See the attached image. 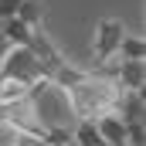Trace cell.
I'll use <instances>...</instances> for the list:
<instances>
[{"label": "cell", "instance_id": "obj_10", "mask_svg": "<svg viewBox=\"0 0 146 146\" xmlns=\"http://www.w3.org/2000/svg\"><path fill=\"white\" fill-rule=\"evenodd\" d=\"M17 21L27 24L31 31H37V27L44 24V3H41V0H21V7H17Z\"/></svg>", "mask_w": 146, "mask_h": 146}, {"label": "cell", "instance_id": "obj_1", "mask_svg": "<svg viewBox=\"0 0 146 146\" xmlns=\"http://www.w3.org/2000/svg\"><path fill=\"white\" fill-rule=\"evenodd\" d=\"M27 99H31V106H34V115L37 122H41V129H75V109L72 102H68V92L65 88H58L51 78H41L34 82L31 88H27Z\"/></svg>", "mask_w": 146, "mask_h": 146}, {"label": "cell", "instance_id": "obj_13", "mask_svg": "<svg viewBox=\"0 0 146 146\" xmlns=\"http://www.w3.org/2000/svg\"><path fill=\"white\" fill-rule=\"evenodd\" d=\"M126 146H146L143 122H129V126H126Z\"/></svg>", "mask_w": 146, "mask_h": 146}, {"label": "cell", "instance_id": "obj_2", "mask_svg": "<svg viewBox=\"0 0 146 146\" xmlns=\"http://www.w3.org/2000/svg\"><path fill=\"white\" fill-rule=\"evenodd\" d=\"M119 92L122 88L112 78L85 72V78L75 88H68V102H72V109H75V119H95L102 112H112L115 102H119Z\"/></svg>", "mask_w": 146, "mask_h": 146}, {"label": "cell", "instance_id": "obj_5", "mask_svg": "<svg viewBox=\"0 0 146 146\" xmlns=\"http://www.w3.org/2000/svg\"><path fill=\"white\" fill-rule=\"evenodd\" d=\"M115 115L129 126V122H143L146 119V99L143 92H119V102H115Z\"/></svg>", "mask_w": 146, "mask_h": 146}, {"label": "cell", "instance_id": "obj_3", "mask_svg": "<svg viewBox=\"0 0 146 146\" xmlns=\"http://www.w3.org/2000/svg\"><path fill=\"white\" fill-rule=\"evenodd\" d=\"M0 75H7V78H14V82H24L27 88L44 78V68H41V61L34 58V51L31 48H10L7 51V58H3V65H0Z\"/></svg>", "mask_w": 146, "mask_h": 146}, {"label": "cell", "instance_id": "obj_16", "mask_svg": "<svg viewBox=\"0 0 146 146\" xmlns=\"http://www.w3.org/2000/svg\"><path fill=\"white\" fill-rule=\"evenodd\" d=\"M10 48H14V44H10L7 37L0 34V65H3V58H7V51H10Z\"/></svg>", "mask_w": 146, "mask_h": 146}, {"label": "cell", "instance_id": "obj_15", "mask_svg": "<svg viewBox=\"0 0 146 146\" xmlns=\"http://www.w3.org/2000/svg\"><path fill=\"white\" fill-rule=\"evenodd\" d=\"M17 146H44L41 136H17Z\"/></svg>", "mask_w": 146, "mask_h": 146}, {"label": "cell", "instance_id": "obj_17", "mask_svg": "<svg viewBox=\"0 0 146 146\" xmlns=\"http://www.w3.org/2000/svg\"><path fill=\"white\" fill-rule=\"evenodd\" d=\"M68 146H72V143H68Z\"/></svg>", "mask_w": 146, "mask_h": 146}, {"label": "cell", "instance_id": "obj_9", "mask_svg": "<svg viewBox=\"0 0 146 146\" xmlns=\"http://www.w3.org/2000/svg\"><path fill=\"white\" fill-rule=\"evenodd\" d=\"M0 34L7 37V41H10L14 48H27V44H31V34H34V31H31L27 24H21L17 17H10V21H3V27H0Z\"/></svg>", "mask_w": 146, "mask_h": 146}, {"label": "cell", "instance_id": "obj_14", "mask_svg": "<svg viewBox=\"0 0 146 146\" xmlns=\"http://www.w3.org/2000/svg\"><path fill=\"white\" fill-rule=\"evenodd\" d=\"M17 7H21V0H0V21L17 17Z\"/></svg>", "mask_w": 146, "mask_h": 146}, {"label": "cell", "instance_id": "obj_8", "mask_svg": "<svg viewBox=\"0 0 146 146\" xmlns=\"http://www.w3.org/2000/svg\"><path fill=\"white\" fill-rule=\"evenodd\" d=\"M72 143H75V146H106L92 119H78V122H75V129H72Z\"/></svg>", "mask_w": 146, "mask_h": 146}, {"label": "cell", "instance_id": "obj_4", "mask_svg": "<svg viewBox=\"0 0 146 146\" xmlns=\"http://www.w3.org/2000/svg\"><path fill=\"white\" fill-rule=\"evenodd\" d=\"M122 37H126V27H122L119 21H112V17L99 21V27H95V58H99L102 65L119 54V41H122Z\"/></svg>", "mask_w": 146, "mask_h": 146}, {"label": "cell", "instance_id": "obj_6", "mask_svg": "<svg viewBox=\"0 0 146 146\" xmlns=\"http://www.w3.org/2000/svg\"><path fill=\"white\" fill-rule=\"evenodd\" d=\"M92 122H95V129H99V136H102L106 146H126V122L115 112H102Z\"/></svg>", "mask_w": 146, "mask_h": 146}, {"label": "cell", "instance_id": "obj_11", "mask_svg": "<svg viewBox=\"0 0 146 146\" xmlns=\"http://www.w3.org/2000/svg\"><path fill=\"white\" fill-rule=\"evenodd\" d=\"M119 61H143L146 58V44H143V37H133V34H126L122 41H119V54H115Z\"/></svg>", "mask_w": 146, "mask_h": 146}, {"label": "cell", "instance_id": "obj_7", "mask_svg": "<svg viewBox=\"0 0 146 146\" xmlns=\"http://www.w3.org/2000/svg\"><path fill=\"white\" fill-rule=\"evenodd\" d=\"M115 85H119L122 92H143L146 65L143 61H119V68H115Z\"/></svg>", "mask_w": 146, "mask_h": 146}, {"label": "cell", "instance_id": "obj_12", "mask_svg": "<svg viewBox=\"0 0 146 146\" xmlns=\"http://www.w3.org/2000/svg\"><path fill=\"white\" fill-rule=\"evenodd\" d=\"M27 99V85L24 82H14L7 75H0V106H10V102H21Z\"/></svg>", "mask_w": 146, "mask_h": 146}]
</instances>
